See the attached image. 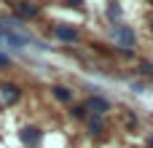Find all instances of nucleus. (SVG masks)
I'll return each mask as SVG.
<instances>
[{
    "mask_svg": "<svg viewBox=\"0 0 153 148\" xmlns=\"http://www.w3.org/2000/svg\"><path fill=\"white\" fill-rule=\"evenodd\" d=\"M89 129H91V135H102V119L94 116V119L89 121Z\"/></svg>",
    "mask_w": 153,
    "mask_h": 148,
    "instance_id": "nucleus-8",
    "label": "nucleus"
},
{
    "mask_svg": "<svg viewBox=\"0 0 153 148\" xmlns=\"http://www.w3.org/2000/svg\"><path fill=\"white\" fill-rule=\"evenodd\" d=\"M54 35H56L59 40H65V43L78 40V30H73V27H67V24H56V27H54Z\"/></svg>",
    "mask_w": 153,
    "mask_h": 148,
    "instance_id": "nucleus-2",
    "label": "nucleus"
},
{
    "mask_svg": "<svg viewBox=\"0 0 153 148\" xmlns=\"http://www.w3.org/2000/svg\"><path fill=\"white\" fill-rule=\"evenodd\" d=\"M13 8H16V13H19L22 19H32V16H38V5H35V3L19 0V3H13Z\"/></svg>",
    "mask_w": 153,
    "mask_h": 148,
    "instance_id": "nucleus-1",
    "label": "nucleus"
},
{
    "mask_svg": "<svg viewBox=\"0 0 153 148\" xmlns=\"http://www.w3.org/2000/svg\"><path fill=\"white\" fill-rule=\"evenodd\" d=\"M22 143L30 148H35L38 143H40V129H35V127H24L22 129Z\"/></svg>",
    "mask_w": 153,
    "mask_h": 148,
    "instance_id": "nucleus-3",
    "label": "nucleus"
},
{
    "mask_svg": "<svg viewBox=\"0 0 153 148\" xmlns=\"http://www.w3.org/2000/svg\"><path fill=\"white\" fill-rule=\"evenodd\" d=\"M8 65H11V62H8V57H5V54H0V70H3V67H8Z\"/></svg>",
    "mask_w": 153,
    "mask_h": 148,
    "instance_id": "nucleus-9",
    "label": "nucleus"
},
{
    "mask_svg": "<svg viewBox=\"0 0 153 148\" xmlns=\"http://www.w3.org/2000/svg\"><path fill=\"white\" fill-rule=\"evenodd\" d=\"M148 148H153V138H148Z\"/></svg>",
    "mask_w": 153,
    "mask_h": 148,
    "instance_id": "nucleus-12",
    "label": "nucleus"
},
{
    "mask_svg": "<svg viewBox=\"0 0 153 148\" xmlns=\"http://www.w3.org/2000/svg\"><path fill=\"white\" fill-rule=\"evenodd\" d=\"M51 94H54L59 102H70V100H73V94H70L65 86H54V89H51Z\"/></svg>",
    "mask_w": 153,
    "mask_h": 148,
    "instance_id": "nucleus-7",
    "label": "nucleus"
},
{
    "mask_svg": "<svg viewBox=\"0 0 153 148\" xmlns=\"http://www.w3.org/2000/svg\"><path fill=\"white\" fill-rule=\"evenodd\" d=\"M86 108H89V111H94V116H102V113H105L110 105H108V100H102V97H91Z\"/></svg>",
    "mask_w": 153,
    "mask_h": 148,
    "instance_id": "nucleus-5",
    "label": "nucleus"
},
{
    "mask_svg": "<svg viewBox=\"0 0 153 148\" xmlns=\"http://www.w3.org/2000/svg\"><path fill=\"white\" fill-rule=\"evenodd\" d=\"M0 89H3V97H5L8 102H16V100H19V89H16L13 84H3Z\"/></svg>",
    "mask_w": 153,
    "mask_h": 148,
    "instance_id": "nucleus-6",
    "label": "nucleus"
},
{
    "mask_svg": "<svg viewBox=\"0 0 153 148\" xmlns=\"http://www.w3.org/2000/svg\"><path fill=\"white\" fill-rule=\"evenodd\" d=\"M70 113H73V116H78V119H83V108H73Z\"/></svg>",
    "mask_w": 153,
    "mask_h": 148,
    "instance_id": "nucleus-10",
    "label": "nucleus"
},
{
    "mask_svg": "<svg viewBox=\"0 0 153 148\" xmlns=\"http://www.w3.org/2000/svg\"><path fill=\"white\" fill-rule=\"evenodd\" d=\"M70 5H75V8H81V5H83V0H70Z\"/></svg>",
    "mask_w": 153,
    "mask_h": 148,
    "instance_id": "nucleus-11",
    "label": "nucleus"
},
{
    "mask_svg": "<svg viewBox=\"0 0 153 148\" xmlns=\"http://www.w3.org/2000/svg\"><path fill=\"white\" fill-rule=\"evenodd\" d=\"M113 38L121 40L124 46H132V43H134V35H132V30H126V27H116V30H113Z\"/></svg>",
    "mask_w": 153,
    "mask_h": 148,
    "instance_id": "nucleus-4",
    "label": "nucleus"
}]
</instances>
